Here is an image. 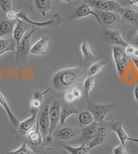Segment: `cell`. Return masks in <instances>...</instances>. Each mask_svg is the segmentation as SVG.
I'll return each instance as SVG.
<instances>
[{
    "label": "cell",
    "instance_id": "obj_13",
    "mask_svg": "<svg viewBox=\"0 0 138 154\" xmlns=\"http://www.w3.org/2000/svg\"><path fill=\"white\" fill-rule=\"evenodd\" d=\"M26 135H27L28 140L29 141V143L32 146H40V145L42 144L43 137L41 135L40 128H39V126H38V123H36V125L34 126V128L29 130L26 133Z\"/></svg>",
    "mask_w": 138,
    "mask_h": 154
},
{
    "label": "cell",
    "instance_id": "obj_21",
    "mask_svg": "<svg viewBox=\"0 0 138 154\" xmlns=\"http://www.w3.org/2000/svg\"><path fill=\"white\" fill-rule=\"evenodd\" d=\"M98 122H93L89 126L83 127L82 131H81V138L85 141H91L93 139V137L95 136L97 132V128H98Z\"/></svg>",
    "mask_w": 138,
    "mask_h": 154
},
{
    "label": "cell",
    "instance_id": "obj_22",
    "mask_svg": "<svg viewBox=\"0 0 138 154\" xmlns=\"http://www.w3.org/2000/svg\"><path fill=\"white\" fill-rule=\"evenodd\" d=\"M78 122H79L80 126L85 127V126H89L92 123L94 122V117L89 110L81 111L78 113Z\"/></svg>",
    "mask_w": 138,
    "mask_h": 154
},
{
    "label": "cell",
    "instance_id": "obj_1",
    "mask_svg": "<svg viewBox=\"0 0 138 154\" xmlns=\"http://www.w3.org/2000/svg\"><path fill=\"white\" fill-rule=\"evenodd\" d=\"M81 76L80 68H67L59 70L52 78L53 88L58 91H67L74 87Z\"/></svg>",
    "mask_w": 138,
    "mask_h": 154
},
{
    "label": "cell",
    "instance_id": "obj_10",
    "mask_svg": "<svg viewBox=\"0 0 138 154\" xmlns=\"http://www.w3.org/2000/svg\"><path fill=\"white\" fill-rule=\"evenodd\" d=\"M110 129L115 132L117 134V138L120 141L121 145L125 146L127 142H135V143H138V139H135L130 137L128 133H126V131L124 130L123 124L121 122H116L114 124H112L110 126Z\"/></svg>",
    "mask_w": 138,
    "mask_h": 154
},
{
    "label": "cell",
    "instance_id": "obj_38",
    "mask_svg": "<svg viewBox=\"0 0 138 154\" xmlns=\"http://www.w3.org/2000/svg\"><path fill=\"white\" fill-rule=\"evenodd\" d=\"M134 98L138 105V85L134 88Z\"/></svg>",
    "mask_w": 138,
    "mask_h": 154
},
{
    "label": "cell",
    "instance_id": "obj_12",
    "mask_svg": "<svg viewBox=\"0 0 138 154\" xmlns=\"http://www.w3.org/2000/svg\"><path fill=\"white\" fill-rule=\"evenodd\" d=\"M48 36L42 35L39 40H37L34 44L31 46L29 54L31 55H44L47 53L48 47Z\"/></svg>",
    "mask_w": 138,
    "mask_h": 154
},
{
    "label": "cell",
    "instance_id": "obj_9",
    "mask_svg": "<svg viewBox=\"0 0 138 154\" xmlns=\"http://www.w3.org/2000/svg\"><path fill=\"white\" fill-rule=\"evenodd\" d=\"M38 126L40 128L41 135L43 138L48 137L49 132V126H50V119H49V105L45 106L41 113L39 115V119L37 120Z\"/></svg>",
    "mask_w": 138,
    "mask_h": 154
},
{
    "label": "cell",
    "instance_id": "obj_15",
    "mask_svg": "<svg viewBox=\"0 0 138 154\" xmlns=\"http://www.w3.org/2000/svg\"><path fill=\"white\" fill-rule=\"evenodd\" d=\"M80 133V130L77 128H72L68 126H64L58 130L55 133V137L61 140H69L76 137Z\"/></svg>",
    "mask_w": 138,
    "mask_h": 154
},
{
    "label": "cell",
    "instance_id": "obj_28",
    "mask_svg": "<svg viewBox=\"0 0 138 154\" xmlns=\"http://www.w3.org/2000/svg\"><path fill=\"white\" fill-rule=\"evenodd\" d=\"M14 23L10 20H4L0 23V37L12 34L14 29Z\"/></svg>",
    "mask_w": 138,
    "mask_h": 154
},
{
    "label": "cell",
    "instance_id": "obj_7",
    "mask_svg": "<svg viewBox=\"0 0 138 154\" xmlns=\"http://www.w3.org/2000/svg\"><path fill=\"white\" fill-rule=\"evenodd\" d=\"M87 4L97 10H100L101 11H115L118 13L124 8L122 5L116 0H88Z\"/></svg>",
    "mask_w": 138,
    "mask_h": 154
},
{
    "label": "cell",
    "instance_id": "obj_18",
    "mask_svg": "<svg viewBox=\"0 0 138 154\" xmlns=\"http://www.w3.org/2000/svg\"><path fill=\"white\" fill-rule=\"evenodd\" d=\"M52 90V88H48L45 90H41V91H34V93L32 95V99L30 100V106L31 108L34 110H38L41 106V103L43 101V98L45 96V94H47L48 92Z\"/></svg>",
    "mask_w": 138,
    "mask_h": 154
},
{
    "label": "cell",
    "instance_id": "obj_26",
    "mask_svg": "<svg viewBox=\"0 0 138 154\" xmlns=\"http://www.w3.org/2000/svg\"><path fill=\"white\" fill-rule=\"evenodd\" d=\"M80 51H81V54H82L84 59L86 61H92L95 57L94 53L92 49V47L87 40L82 41L81 44H80Z\"/></svg>",
    "mask_w": 138,
    "mask_h": 154
},
{
    "label": "cell",
    "instance_id": "obj_5",
    "mask_svg": "<svg viewBox=\"0 0 138 154\" xmlns=\"http://www.w3.org/2000/svg\"><path fill=\"white\" fill-rule=\"evenodd\" d=\"M112 58L116 66L118 75L123 77L124 72L126 71L129 63H130V57L126 56L124 49L118 46H114L112 48Z\"/></svg>",
    "mask_w": 138,
    "mask_h": 154
},
{
    "label": "cell",
    "instance_id": "obj_19",
    "mask_svg": "<svg viewBox=\"0 0 138 154\" xmlns=\"http://www.w3.org/2000/svg\"><path fill=\"white\" fill-rule=\"evenodd\" d=\"M98 16L102 24L104 25L115 24L119 20V14L115 11H101Z\"/></svg>",
    "mask_w": 138,
    "mask_h": 154
},
{
    "label": "cell",
    "instance_id": "obj_45",
    "mask_svg": "<svg viewBox=\"0 0 138 154\" xmlns=\"http://www.w3.org/2000/svg\"><path fill=\"white\" fill-rule=\"evenodd\" d=\"M116 1H117V2H118V3H119V2H120V1H124V0H116Z\"/></svg>",
    "mask_w": 138,
    "mask_h": 154
},
{
    "label": "cell",
    "instance_id": "obj_24",
    "mask_svg": "<svg viewBox=\"0 0 138 154\" xmlns=\"http://www.w3.org/2000/svg\"><path fill=\"white\" fill-rule=\"evenodd\" d=\"M34 5L43 17H46L47 13L52 8V0H33Z\"/></svg>",
    "mask_w": 138,
    "mask_h": 154
},
{
    "label": "cell",
    "instance_id": "obj_34",
    "mask_svg": "<svg viewBox=\"0 0 138 154\" xmlns=\"http://www.w3.org/2000/svg\"><path fill=\"white\" fill-rule=\"evenodd\" d=\"M64 99H65L66 102H67V103H68V104H71V103H73V102H74L75 100H77L75 99V97H74V94L72 93V91H71V89H70V88L65 92Z\"/></svg>",
    "mask_w": 138,
    "mask_h": 154
},
{
    "label": "cell",
    "instance_id": "obj_11",
    "mask_svg": "<svg viewBox=\"0 0 138 154\" xmlns=\"http://www.w3.org/2000/svg\"><path fill=\"white\" fill-rule=\"evenodd\" d=\"M107 135H108V131H107L106 126H103V125H98L95 136L90 141L89 145H88L90 150L102 145L106 140Z\"/></svg>",
    "mask_w": 138,
    "mask_h": 154
},
{
    "label": "cell",
    "instance_id": "obj_33",
    "mask_svg": "<svg viewBox=\"0 0 138 154\" xmlns=\"http://www.w3.org/2000/svg\"><path fill=\"white\" fill-rule=\"evenodd\" d=\"M9 49H14L11 41L8 38L0 37V51L6 50Z\"/></svg>",
    "mask_w": 138,
    "mask_h": 154
},
{
    "label": "cell",
    "instance_id": "obj_39",
    "mask_svg": "<svg viewBox=\"0 0 138 154\" xmlns=\"http://www.w3.org/2000/svg\"><path fill=\"white\" fill-rule=\"evenodd\" d=\"M131 60H132V63H134L136 70L138 71V58H131Z\"/></svg>",
    "mask_w": 138,
    "mask_h": 154
},
{
    "label": "cell",
    "instance_id": "obj_40",
    "mask_svg": "<svg viewBox=\"0 0 138 154\" xmlns=\"http://www.w3.org/2000/svg\"><path fill=\"white\" fill-rule=\"evenodd\" d=\"M15 51V49H6V50H3V51H0V56H2L4 54H5L7 52H14Z\"/></svg>",
    "mask_w": 138,
    "mask_h": 154
},
{
    "label": "cell",
    "instance_id": "obj_36",
    "mask_svg": "<svg viewBox=\"0 0 138 154\" xmlns=\"http://www.w3.org/2000/svg\"><path fill=\"white\" fill-rule=\"evenodd\" d=\"M70 89H71L72 93L74 94V97H75L76 100H79V99H80L82 97V91H81V89H80L79 88H77V87H73V88H71Z\"/></svg>",
    "mask_w": 138,
    "mask_h": 154
},
{
    "label": "cell",
    "instance_id": "obj_44",
    "mask_svg": "<svg viewBox=\"0 0 138 154\" xmlns=\"http://www.w3.org/2000/svg\"><path fill=\"white\" fill-rule=\"evenodd\" d=\"M136 43L137 44V46H138V31H137V34H136Z\"/></svg>",
    "mask_w": 138,
    "mask_h": 154
},
{
    "label": "cell",
    "instance_id": "obj_4",
    "mask_svg": "<svg viewBox=\"0 0 138 154\" xmlns=\"http://www.w3.org/2000/svg\"><path fill=\"white\" fill-rule=\"evenodd\" d=\"M87 107L90 112L92 113L94 119L97 122H104L106 116L110 112V111L116 106V104H99L90 101L89 99H86Z\"/></svg>",
    "mask_w": 138,
    "mask_h": 154
},
{
    "label": "cell",
    "instance_id": "obj_30",
    "mask_svg": "<svg viewBox=\"0 0 138 154\" xmlns=\"http://www.w3.org/2000/svg\"><path fill=\"white\" fill-rule=\"evenodd\" d=\"M95 87V77L94 76H87L84 82H83V89L86 94V99L89 98L90 93L93 89V88Z\"/></svg>",
    "mask_w": 138,
    "mask_h": 154
},
{
    "label": "cell",
    "instance_id": "obj_2",
    "mask_svg": "<svg viewBox=\"0 0 138 154\" xmlns=\"http://www.w3.org/2000/svg\"><path fill=\"white\" fill-rule=\"evenodd\" d=\"M7 17L9 18V20H16L19 19L21 21L26 22L28 23L34 25V27H48V26H51V25H58L62 23V17L59 14H55V16L50 20L43 22H35L31 20L30 18H28V17L25 12L22 11H10L8 13H6Z\"/></svg>",
    "mask_w": 138,
    "mask_h": 154
},
{
    "label": "cell",
    "instance_id": "obj_14",
    "mask_svg": "<svg viewBox=\"0 0 138 154\" xmlns=\"http://www.w3.org/2000/svg\"><path fill=\"white\" fill-rule=\"evenodd\" d=\"M37 113H38V110H34L29 117H28L27 119L21 121L19 123L18 126L22 133H27L29 130L34 128L37 123Z\"/></svg>",
    "mask_w": 138,
    "mask_h": 154
},
{
    "label": "cell",
    "instance_id": "obj_43",
    "mask_svg": "<svg viewBox=\"0 0 138 154\" xmlns=\"http://www.w3.org/2000/svg\"><path fill=\"white\" fill-rule=\"evenodd\" d=\"M60 1L65 2V3H69V2H72V1H74V0H60Z\"/></svg>",
    "mask_w": 138,
    "mask_h": 154
},
{
    "label": "cell",
    "instance_id": "obj_37",
    "mask_svg": "<svg viewBox=\"0 0 138 154\" xmlns=\"http://www.w3.org/2000/svg\"><path fill=\"white\" fill-rule=\"evenodd\" d=\"M112 153L113 154H127L126 152V150H125V146L120 145V146H117L114 147L113 150H112Z\"/></svg>",
    "mask_w": 138,
    "mask_h": 154
},
{
    "label": "cell",
    "instance_id": "obj_27",
    "mask_svg": "<svg viewBox=\"0 0 138 154\" xmlns=\"http://www.w3.org/2000/svg\"><path fill=\"white\" fill-rule=\"evenodd\" d=\"M107 63L105 61H98L92 63L88 69L87 71V76H95L96 75L99 74L102 70L104 67L106 65Z\"/></svg>",
    "mask_w": 138,
    "mask_h": 154
},
{
    "label": "cell",
    "instance_id": "obj_3",
    "mask_svg": "<svg viewBox=\"0 0 138 154\" xmlns=\"http://www.w3.org/2000/svg\"><path fill=\"white\" fill-rule=\"evenodd\" d=\"M38 27H34L33 29L27 30L24 36L22 38L20 43L16 46V63L20 64L24 63L28 59V56L29 54L30 48H31V38L37 30Z\"/></svg>",
    "mask_w": 138,
    "mask_h": 154
},
{
    "label": "cell",
    "instance_id": "obj_35",
    "mask_svg": "<svg viewBox=\"0 0 138 154\" xmlns=\"http://www.w3.org/2000/svg\"><path fill=\"white\" fill-rule=\"evenodd\" d=\"M136 50V47L134 45H131V44H128L125 48H124V52L126 54V56L130 58H132L133 57V55H134V52Z\"/></svg>",
    "mask_w": 138,
    "mask_h": 154
},
{
    "label": "cell",
    "instance_id": "obj_46",
    "mask_svg": "<svg viewBox=\"0 0 138 154\" xmlns=\"http://www.w3.org/2000/svg\"><path fill=\"white\" fill-rule=\"evenodd\" d=\"M102 1H107V0H102Z\"/></svg>",
    "mask_w": 138,
    "mask_h": 154
},
{
    "label": "cell",
    "instance_id": "obj_41",
    "mask_svg": "<svg viewBox=\"0 0 138 154\" xmlns=\"http://www.w3.org/2000/svg\"><path fill=\"white\" fill-rule=\"evenodd\" d=\"M130 4L132 5H136L138 7V0H130Z\"/></svg>",
    "mask_w": 138,
    "mask_h": 154
},
{
    "label": "cell",
    "instance_id": "obj_17",
    "mask_svg": "<svg viewBox=\"0 0 138 154\" xmlns=\"http://www.w3.org/2000/svg\"><path fill=\"white\" fill-rule=\"evenodd\" d=\"M107 33V36L110 40V42L114 45V46H118V47H121V48H125L128 43L126 42V41L124 39L122 34L118 31V30H107L106 31Z\"/></svg>",
    "mask_w": 138,
    "mask_h": 154
},
{
    "label": "cell",
    "instance_id": "obj_29",
    "mask_svg": "<svg viewBox=\"0 0 138 154\" xmlns=\"http://www.w3.org/2000/svg\"><path fill=\"white\" fill-rule=\"evenodd\" d=\"M120 12L122 13L123 17L126 21L134 23V22H136L138 20V13L136 11H134L133 9L123 8Z\"/></svg>",
    "mask_w": 138,
    "mask_h": 154
},
{
    "label": "cell",
    "instance_id": "obj_23",
    "mask_svg": "<svg viewBox=\"0 0 138 154\" xmlns=\"http://www.w3.org/2000/svg\"><path fill=\"white\" fill-rule=\"evenodd\" d=\"M63 149H65L69 154H89L90 148L86 144H81L80 146H68L65 145L63 146Z\"/></svg>",
    "mask_w": 138,
    "mask_h": 154
},
{
    "label": "cell",
    "instance_id": "obj_8",
    "mask_svg": "<svg viewBox=\"0 0 138 154\" xmlns=\"http://www.w3.org/2000/svg\"><path fill=\"white\" fill-rule=\"evenodd\" d=\"M87 17H93L97 20L98 23L102 25V23H101V20L99 18V16L92 9V7L87 3L82 4L81 5H80L79 7L77 8L74 14L73 15V17H72V19H80V18Z\"/></svg>",
    "mask_w": 138,
    "mask_h": 154
},
{
    "label": "cell",
    "instance_id": "obj_25",
    "mask_svg": "<svg viewBox=\"0 0 138 154\" xmlns=\"http://www.w3.org/2000/svg\"><path fill=\"white\" fill-rule=\"evenodd\" d=\"M79 111L74 107H70V106H62L61 109V119H60V124L62 126H65L67 123V120L72 115L78 114Z\"/></svg>",
    "mask_w": 138,
    "mask_h": 154
},
{
    "label": "cell",
    "instance_id": "obj_42",
    "mask_svg": "<svg viewBox=\"0 0 138 154\" xmlns=\"http://www.w3.org/2000/svg\"><path fill=\"white\" fill-rule=\"evenodd\" d=\"M132 58H138V47H136V50L134 52V55Z\"/></svg>",
    "mask_w": 138,
    "mask_h": 154
},
{
    "label": "cell",
    "instance_id": "obj_20",
    "mask_svg": "<svg viewBox=\"0 0 138 154\" xmlns=\"http://www.w3.org/2000/svg\"><path fill=\"white\" fill-rule=\"evenodd\" d=\"M16 23H15V26H14L13 31H12V36H13V39L15 42H16V46H17L19 43H20L22 38L24 36L25 33L27 32L26 29H24V27L22 26V21L19 19H16Z\"/></svg>",
    "mask_w": 138,
    "mask_h": 154
},
{
    "label": "cell",
    "instance_id": "obj_32",
    "mask_svg": "<svg viewBox=\"0 0 138 154\" xmlns=\"http://www.w3.org/2000/svg\"><path fill=\"white\" fill-rule=\"evenodd\" d=\"M0 9L3 12L8 13L12 11V1L11 0H0Z\"/></svg>",
    "mask_w": 138,
    "mask_h": 154
},
{
    "label": "cell",
    "instance_id": "obj_47",
    "mask_svg": "<svg viewBox=\"0 0 138 154\" xmlns=\"http://www.w3.org/2000/svg\"><path fill=\"white\" fill-rule=\"evenodd\" d=\"M127 154H128V153H127Z\"/></svg>",
    "mask_w": 138,
    "mask_h": 154
},
{
    "label": "cell",
    "instance_id": "obj_16",
    "mask_svg": "<svg viewBox=\"0 0 138 154\" xmlns=\"http://www.w3.org/2000/svg\"><path fill=\"white\" fill-rule=\"evenodd\" d=\"M0 106L4 108V112H6L8 118H9V119L10 120V122L13 124L14 126H19L20 121H19L18 119L16 118V116L14 114V112H12V110H11L10 106L9 103H8V101H7L6 98L4 97V95L1 92H0Z\"/></svg>",
    "mask_w": 138,
    "mask_h": 154
},
{
    "label": "cell",
    "instance_id": "obj_6",
    "mask_svg": "<svg viewBox=\"0 0 138 154\" xmlns=\"http://www.w3.org/2000/svg\"><path fill=\"white\" fill-rule=\"evenodd\" d=\"M61 109L62 106L58 100H55L49 106V119H50V126L48 132V140L51 139V136L55 131L56 127L60 124L61 119Z\"/></svg>",
    "mask_w": 138,
    "mask_h": 154
},
{
    "label": "cell",
    "instance_id": "obj_31",
    "mask_svg": "<svg viewBox=\"0 0 138 154\" xmlns=\"http://www.w3.org/2000/svg\"><path fill=\"white\" fill-rule=\"evenodd\" d=\"M7 154H35L34 152L30 149L29 147L28 146V145L26 143H23L19 148L13 150V151H10L8 152Z\"/></svg>",
    "mask_w": 138,
    "mask_h": 154
}]
</instances>
